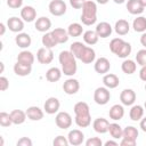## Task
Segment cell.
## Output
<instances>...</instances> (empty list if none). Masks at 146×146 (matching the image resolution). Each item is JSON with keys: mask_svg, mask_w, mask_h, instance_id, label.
Listing matches in <instances>:
<instances>
[{"mask_svg": "<svg viewBox=\"0 0 146 146\" xmlns=\"http://www.w3.org/2000/svg\"><path fill=\"white\" fill-rule=\"evenodd\" d=\"M80 89V83L76 79L70 78L63 83V90L67 95H75Z\"/></svg>", "mask_w": 146, "mask_h": 146, "instance_id": "8", "label": "cell"}, {"mask_svg": "<svg viewBox=\"0 0 146 146\" xmlns=\"http://www.w3.org/2000/svg\"><path fill=\"white\" fill-rule=\"evenodd\" d=\"M21 17L23 21L31 23L36 18V10L32 6H25L21 9Z\"/></svg>", "mask_w": 146, "mask_h": 146, "instance_id": "15", "label": "cell"}, {"mask_svg": "<svg viewBox=\"0 0 146 146\" xmlns=\"http://www.w3.org/2000/svg\"><path fill=\"white\" fill-rule=\"evenodd\" d=\"M15 42H16V44H17L19 48L26 49V48H29V47L31 46L32 39H31V36H30L27 33L21 32V33H18V34L15 36Z\"/></svg>", "mask_w": 146, "mask_h": 146, "instance_id": "20", "label": "cell"}, {"mask_svg": "<svg viewBox=\"0 0 146 146\" xmlns=\"http://www.w3.org/2000/svg\"><path fill=\"white\" fill-rule=\"evenodd\" d=\"M49 11L52 16H63L66 13V3L63 0H51L49 2Z\"/></svg>", "mask_w": 146, "mask_h": 146, "instance_id": "5", "label": "cell"}, {"mask_svg": "<svg viewBox=\"0 0 146 146\" xmlns=\"http://www.w3.org/2000/svg\"><path fill=\"white\" fill-rule=\"evenodd\" d=\"M34 27H35L36 31L42 32V33H46V32H48V31L50 30V27H51V21H50L48 17L41 16V17H39V18L35 21Z\"/></svg>", "mask_w": 146, "mask_h": 146, "instance_id": "17", "label": "cell"}, {"mask_svg": "<svg viewBox=\"0 0 146 146\" xmlns=\"http://www.w3.org/2000/svg\"><path fill=\"white\" fill-rule=\"evenodd\" d=\"M136 62L140 66H145L146 65V48L145 49H140V50L137 51V54H136Z\"/></svg>", "mask_w": 146, "mask_h": 146, "instance_id": "41", "label": "cell"}, {"mask_svg": "<svg viewBox=\"0 0 146 146\" xmlns=\"http://www.w3.org/2000/svg\"><path fill=\"white\" fill-rule=\"evenodd\" d=\"M111 145H113V146H117L119 143L115 141V140H107V141L105 143V146H111Z\"/></svg>", "mask_w": 146, "mask_h": 146, "instance_id": "52", "label": "cell"}, {"mask_svg": "<svg viewBox=\"0 0 146 146\" xmlns=\"http://www.w3.org/2000/svg\"><path fill=\"white\" fill-rule=\"evenodd\" d=\"M139 2L143 5V7H144V8H146V0H139Z\"/></svg>", "mask_w": 146, "mask_h": 146, "instance_id": "56", "label": "cell"}, {"mask_svg": "<svg viewBox=\"0 0 146 146\" xmlns=\"http://www.w3.org/2000/svg\"><path fill=\"white\" fill-rule=\"evenodd\" d=\"M41 42H42V46H43V47L50 48V49H52L54 47H56V46L58 44L51 32H46V33L42 35V38H41Z\"/></svg>", "mask_w": 146, "mask_h": 146, "instance_id": "32", "label": "cell"}, {"mask_svg": "<svg viewBox=\"0 0 146 146\" xmlns=\"http://www.w3.org/2000/svg\"><path fill=\"white\" fill-rule=\"evenodd\" d=\"M115 3H117V5H121V3H123L125 0H113Z\"/></svg>", "mask_w": 146, "mask_h": 146, "instance_id": "55", "label": "cell"}, {"mask_svg": "<svg viewBox=\"0 0 146 146\" xmlns=\"http://www.w3.org/2000/svg\"><path fill=\"white\" fill-rule=\"evenodd\" d=\"M120 145H121V146H135V145H136V143H135V141H131V140H128V139L122 138V140H121Z\"/></svg>", "mask_w": 146, "mask_h": 146, "instance_id": "49", "label": "cell"}, {"mask_svg": "<svg viewBox=\"0 0 146 146\" xmlns=\"http://www.w3.org/2000/svg\"><path fill=\"white\" fill-rule=\"evenodd\" d=\"M14 72L18 76H26L32 72V66L16 62V64H14Z\"/></svg>", "mask_w": 146, "mask_h": 146, "instance_id": "28", "label": "cell"}, {"mask_svg": "<svg viewBox=\"0 0 146 146\" xmlns=\"http://www.w3.org/2000/svg\"><path fill=\"white\" fill-rule=\"evenodd\" d=\"M74 113H75V123L80 128H87L91 123V115L89 105L86 102H78L74 105Z\"/></svg>", "mask_w": 146, "mask_h": 146, "instance_id": "2", "label": "cell"}, {"mask_svg": "<svg viewBox=\"0 0 146 146\" xmlns=\"http://www.w3.org/2000/svg\"><path fill=\"white\" fill-rule=\"evenodd\" d=\"M111 99L110 89L106 87H98L94 92V100L98 105H106Z\"/></svg>", "mask_w": 146, "mask_h": 146, "instance_id": "4", "label": "cell"}, {"mask_svg": "<svg viewBox=\"0 0 146 146\" xmlns=\"http://www.w3.org/2000/svg\"><path fill=\"white\" fill-rule=\"evenodd\" d=\"M26 115L30 120L32 121H40L41 119H43V111L38 107V106H30L26 110Z\"/></svg>", "mask_w": 146, "mask_h": 146, "instance_id": "22", "label": "cell"}, {"mask_svg": "<svg viewBox=\"0 0 146 146\" xmlns=\"http://www.w3.org/2000/svg\"><path fill=\"white\" fill-rule=\"evenodd\" d=\"M0 65H1V73H2L5 70V65H3V63H0Z\"/></svg>", "mask_w": 146, "mask_h": 146, "instance_id": "57", "label": "cell"}, {"mask_svg": "<svg viewBox=\"0 0 146 146\" xmlns=\"http://www.w3.org/2000/svg\"><path fill=\"white\" fill-rule=\"evenodd\" d=\"M10 117H11V121H13V124H22L25 122L27 115H26V112L22 111V110H14L10 112Z\"/></svg>", "mask_w": 146, "mask_h": 146, "instance_id": "25", "label": "cell"}, {"mask_svg": "<svg viewBox=\"0 0 146 146\" xmlns=\"http://www.w3.org/2000/svg\"><path fill=\"white\" fill-rule=\"evenodd\" d=\"M132 27L136 32L144 33L146 31V17L138 16L137 18H135L133 22H132Z\"/></svg>", "mask_w": 146, "mask_h": 146, "instance_id": "36", "label": "cell"}, {"mask_svg": "<svg viewBox=\"0 0 146 146\" xmlns=\"http://www.w3.org/2000/svg\"><path fill=\"white\" fill-rule=\"evenodd\" d=\"M17 62L32 66V64L34 63V55L29 50H23L17 55Z\"/></svg>", "mask_w": 146, "mask_h": 146, "instance_id": "27", "label": "cell"}, {"mask_svg": "<svg viewBox=\"0 0 146 146\" xmlns=\"http://www.w3.org/2000/svg\"><path fill=\"white\" fill-rule=\"evenodd\" d=\"M86 145L87 146H102L103 141L99 137H91L86 141Z\"/></svg>", "mask_w": 146, "mask_h": 146, "instance_id": "43", "label": "cell"}, {"mask_svg": "<svg viewBox=\"0 0 146 146\" xmlns=\"http://www.w3.org/2000/svg\"><path fill=\"white\" fill-rule=\"evenodd\" d=\"M9 88V81L6 76H0V90L6 91Z\"/></svg>", "mask_w": 146, "mask_h": 146, "instance_id": "46", "label": "cell"}, {"mask_svg": "<svg viewBox=\"0 0 146 146\" xmlns=\"http://www.w3.org/2000/svg\"><path fill=\"white\" fill-rule=\"evenodd\" d=\"M145 90H146V84H145Z\"/></svg>", "mask_w": 146, "mask_h": 146, "instance_id": "60", "label": "cell"}, {"mask_svg": "<svg viewBox=\"0 0 146 146\" xmlns=\"http://www.w3.org/2000/svg\"><path fill=\"white\" fill-rule=\"evenodd\" d=\"M79 59L82 63H84V64H91L96 59V52H95V50L91 47L84 46V48H83V50H82Z\"/></svg>", "mask_w": 146, "mask_h": 146, "instance_id": "14", "label": "cell"}, {"mask_svg": "<svg viewBox=\"0 0 146 146\" xmlns=\"http://www.w3.org/2000/svg\"><path fill=\"white\" fill-rule=\"evenodd\" d=\"M55 122L59 129L65 130L72 125V116L67 112H58L55 117Z\"/></svg>", "mask_w": 146, "mask_h": 146, "instance_id": "6", "label": "cell"}, {"mask_svg": "<svg viewBox=\"0 0 146 146\" xmlns=\"http://www.w3.org/2000/svg\"><path fill=\"white\" fill-rule=\"evenodd\" d=\"M140 43H141L143 47L146 48V31H145V32L141 34V36H140Z\"/></svg>", "mask_w": 146, "mask_h": 146, "instance_id": "51", "label": "cell"}, {"mask_svg": "<svg viewBox=\"0 0 146 146\" xmlns=\"http://www.w3.org/2000/svg\"><path fill=\"white\" fill-rule=\"evenodd\" d=\"M108 127H110V122L104 117H97L92 123L94 130L98 133H106L108 131Z\"/></svg>", "mask_w": 146, "mask_h": 146, "instance_id": "18", "label": "cell"}, {"mask_svg": "<svg viewBox=\"0 0 146 146\" xmlns=\"http://www.w3.org/2000/svg\"><path fill=\"white\" fill-rule=\"evenodd\" d=\"M127 9L131 15H140L144 11L143 5L139 2V0H128L127 2Z\"/></svg>", "mask_w": 146, "mask_h": 146, "instance_id": "23", "label": "cell"}, {"mask_svg": "<svg viewBox=\"0 0 146 146\" xmlns=\"http://www.w3.org/2000/svg\"><path fill=\"white\" fill-rule=\"evenodd\" d=\"M110 0H97V2L98 3H100V5H105V3H107Z\"/></svg>", "mask_w": 146, "mask_h": 146, "instance_id": "54", "label": "cell"}, {"mask_svg": "<svg viewBox=\"0 0 146 146\" xmlns=\"http://www.w3.org/2000/svg\"><path fill=\"white\" fill-rule=\"evenodd\" d=\"M103 83L106 88L108 89H114L119 86L120 83V79L116 74H113V73H106L104 74V78H103Z\"/></svg>", "mask_w": 146, "mask_h": 146, "instance_id": "19", "label": "cell"}, {"mask_svg": "<svg viewBox=\"0 0 146 146\" xmlns=\"http://www.w3.org/2000/svg\"><path fill=\"white\" fill-rule=\"evenodd\" d=\"M70 143H68V139L62 135L57 136L54 140H52V145L54 146H67Z\"/></svg>", "mask_w": 146, "mask_h": 146, "instance_id": "42", "label": "cell"}, {"mask_svg": "<svg viewBox=\"0 0 146 146\" xmlns=\"http://www.w3.org/2000/svg\"><path fill=\"white\" fill-rule=\"evenodd\" d=\"M81 22L83 25L90 26L97 22V5L94 1L87 0L82 6V14H81Z\"/></svg>", "mask_w": 146, "mask_h": 146, "instance_id": "3", "label": "cell"}, {"mask_svg": "<svg viewBox=\"0 0 146 146\" xmlns=\"http://www.w3.org/2000/svg\"><path fill=\"white\" fill-rule=\"evenodd\" d=\"M16 145L17 146H32V140L27 137H22L21 139L17 140Z\"/></svg>", "mask_w": 146, "mask_h": 146, "instance_id": "45", "label": "cell"}, {"mask_svg": "<svg viewBox=\"0 0 146 146\" xmlns=\"http://www.w3.org/2000/svg\"><path fill=\"white\" fill-rule=\"evenodd\" d=\"M67 33L70 36H73V38L80 36L83 33V27L80 23H72L67 27Z\"/></svg>", "mask_w": 146, "mask_h": 146, "instance_id": "37", "label": "cell"}, {"mask_svg": "<svg viewBox=\"0 0 146 146\" xmlns=\"http://www.w3.org/2000/svg\"><path fill=\"white\" fill-rule=\"evenodd\" d=\"M138 135H139V132H138L137 128H135L132 125H128V127H125L123 129V136H122V138L136 143L137 141V138H138Z\"/></svg>", "mask_w": 146, "mask_h": 146, "instance_id": "30", "label": "cell"}, {"mask_svg": "<svg viewBox=\"0 0 146 146\" xmlns=\"http://www.w3.org/2000/svg\"><path fill=\"white\" fill-rule=\"evenodd\" d=\"M121 70L125 74H133L137 70V64L132 59H124L121 64Z\"/></svg>", "mask_w": 146, "mask_h": 146, "instance_id": "35", "label": "cell"}, {"mask_svg": "<svg viewBox=\"0 0 146 146\" xmlns=\"http://www.w3.org/2000/svg\"><path fill=\"white\" fill-rule=\"evenodd\" d=\"M60 107V103L56 97H49L43 105V110L47 114H55L58 112Z\"/></svg>", "mask_w": 146, "mask_h": 146, "instance_id": "12", "label": "cell"}, {"mask_svg": "<svg viewBox=\"0 0 146 146\" xmlns=\"http://www.w3.org/2000/svg\"><path fill=\"white\" fill-rule=\"evenodd\" d=\"M108 115H110V119H112V120H114V121L121 120V119L124 116V108H123V106H122V105H119V104L113 105V106L110 108Z\"/></svg>", "mask_w": 146, "mask_h": 146, "instance_id": "24", "label": "cell"}, {"mask_svg": "<svg viewBox=\"0 0 146 146\" xmlns=\"http://www.w3.org/2000/svg\"><path fill=\"white\" fill-rule=\"evenodd\" d=\"M5 32H6V26H5L3 23H1V24H0V35H3Z\"/></svg>", "mask_w": 146, "mask_h": 146, "instance_id": "53", "label": "cell"}, {"mask_svg": "<svg viewBox=\"0 0 146 146\" xmlns=\"http://www.w3.org/2000/svg\"><path fill=\"white\" fill-rule=\"evenodd\" d=\"M0 146H3V138L0 137Z\"/></svg>", "mask_w": 146, "mask_h": 146, "instance_id": "58", "label": "cell"}, {"mask_svg": "<svg viewBox=\"0 0 146 146\" xmlns=\"http://www.w3.org/2000/svg\"><path fill=\"white\" fill-rule=\"evenodd\" d=\"M98 39H99V36H98V34H97L96 31L88 30V31L83 32V41H84L87 44H89V46L96 44V43L98 42Z\"/></svg>", "mask_w": 146, "mask_h": 146, "instance_id": "34", "label": "cell"}, {"mask_svg": "<svg viewBox=\"0 0 146 146\" xmlns=\"http://www.w3.org/2000/svg\"><path fill=\"white\" fill-rule=\"evenodd\" d=\"M51 33H52V35H54V38L56 39V41H57L58 44H59V43H65V42L68 41L70 35H68V33H67V30H65V29L56 27V29H54V30L51 31Z\"/></svg>", "mask_w": 146, "mask_h": 146, "instance_id": "21", "label": "cell"}, {"mask_svg": "<svg viewBox=\"0 0 146 146\" xmlns=\"http://www.w3.org/2000/svg\"><path fill=\"white\" fill-rule=\"evenodd\" d=\"M144 107L140 105H133L129 112V116L132 121H140L144 117Z\"/></svg>", "mask_w": 146, "mask_h": 146, "instance_id": "31", "label": "cell"}, {"mask_svg": "<svg viewBox=\"0 0 146 146\" xmlns=\"http://www.w3.org/2000/svg\"><path fill=\"white\" fill-rule=\"evenodd\" d=\"M131 50H132V48H131V44L129 43V42H127V41H124L123 42V44L120 47V49L116 51V56L117 57H120V58H127L130 54H131Z\"/></svg>", "mask_w": 146, "mask_h": 146, "instance_id": "38", "label": "cell"}, {"mask_svg": "<svg viewBox=\"0 0 146 146\" xmlns=\"http://www.w3.org/2000/svg\"><path fill=\"white\" fill-rule=\"evenodd\" d=\"M140 129L144 131V132H146V117H143L141 120H140Z\"/></svg>", "mask_w": 146, "mask_h": 146, "instance_id": "50", "label": "cell"}, {"mask_svg": "<svg viewBox=\"0 0 146 146\" xmlns=\"http://www.w3.org/2000/svg\"><path fill=\"white\" fill-rule=\"evenodd\" d=\"M67 139H68V143L70 145H73V146H79L83 143L84 140V135L81 130L79 129H73L68 132L67 135Z\"/></svg>", "mask_w": 146, "mask_h": 146, "instance_id": "9", "label": "cell"}, {"mask_svg": "<svg viewBox=\"0 0 146 146\" xmlns=\"http://www.w3.org/2000/svg\"><path fill=\"white\" fill-rule=\"evenodd\" d=\"M108 132L112 138L114 139H122L123 136V129L119 123H110Z\"/></svg>", "mask_w": 146, "mask_h": 146, "instance_id": "33", "label": "cell"}, {"mask_svg": "<svg viewBox=\"0 0 146 146\" xmlns=\"http://www.w3.org/2000/svg\"><path fill=\"white\" fill-rule=\"evenodd\" d=\"M7 27L11 31V32H15V33H21L24 29V22L22 18H18V17H10L8 18L7 21Z\"/></svg>", "mask_w": 146, "mask_h": 146, "instance_id": "13", "label": "cell"}, {"mask_svg": "<svg viewBox=\"0 0 146 146\" xmlns=\"http://www.w3.org/2000/svg\"><path fill=\"white\" fill-rule=\"evenodd\" d=\"M86 1H87V0H70V5H71L74 9H81Z\"/></svg>", "mask_w": 146, "mask_h": 146, "instance_id": "47", "label": "cell"}, {"mask_svg": "<svg viewBox=\"0 0 146 146\" xmlns=\"http://www.w3.org/2000/svg\"><path fill=\"white\" fill-rule=\"evenodd\" d=\"M123 42H124V40L121 39V38H114V39H112L111 42H110V50L115 55L116 51L120 49V47L123 44Z\"/></svg>", "mask_w": 146, "mask_h": 146, "instance_id": "39", "label": "cell"}, {"mask_svg": "<svg viewBox=\"0 0 146 146\" xmlns=\"http://www.w3.org/2000/svg\"><path fill=\"white\" fill-rule=\"evenodd\" d=\"M36 59L40 64H50L54 59V52L50 48L42 47L36 52Z\"/></svg>", "mask_w": 146, "mask_h": 146, "instance_id": "7", "label": "cell"}, {"mask_svg": "<svg viewBox=\"0 0 146 146\" xmlns=\"http://www.w3.org/2000/svg\"><path fill=\"white\" fill-rule=\"evenodd\" d=\"M10 124H13L11 117H10V113H6V112H1L0 113V125L1 127H9Z\"/></svg>", "mask_w": 146, "mask_h": 146, "instance_id": "40", "label": "cell"}, {"mask_svg": "<svg viewBox=\"0 0 146 146\" xmlns=\"http://www.w3.org/2000/svg\"><path fill=\"white\" fill-rule=\"evenodd\" d=\"M23 5V0H7V6L13 9H18Z\"/></svg>", "mask_w": 146, "mask_h": 146, "instance_id": "44", "label": "cell"}, {"mask_svg": "<svg viewBox=\"0 0 146 146\" xmlns=\"http://www.w3.org/2000/svg\"><path fill=\"white\" fill-rule=\"evenodd\" d=\"M95 31L97 32V34H98L99 38L105 39V38H108L112 34V31L113 30H112V26H111L110 23H107V22H100V23L97 24Z\"/></svg>", "mask_w": 146, "mask_h": 146, "instance_id": "16", "label": "cell"}, {"mask_svg": "<svg viewBox=\"0 0 146 146\" xmlns=\"http://www.w3.org/2000/svg\"><path fill=\"white\" fill-rule=\"evenodd\" d=\"M144 107H145V110H146V102H145V105H144Z\"/></svg>", "mask_w": 146, "mask_h": 146, "instance_id": "59", "label": "cell"}, {"mask_svg": "<svg viewBox=\"0 0 146 146\" xmlns=\"http://www.w3.org/2000/svg\"><path fill=\"white\" fill-rule=\"evenodd\" d=\"M62 70H59L58 67H50L47 72H46V79L49 81V82H57L60 80L62 78Z\"/></svg>", "mask_w": 146, "mask_h": 146, "instance_id": "29", "label": "cell"}, {"mask_svg": "<svg viewBox=\"0 0 146 146\" xmlns=\"http://www.w3.org/2000/svg\"><path fill=\"white\" fill-rule=\"evenodd\" d=\"M120 100L125 106H131L136 102V92L132 89H123L120 94Z\"/></svg>", "mask_w": 146, "mask_h": 146, "instance_id": "11", "label": "cell"}, {"mask_svg": "<svg viewBox=\"0 0 146 146\" xmlns=\"http://www.w3.org/2000/svg\"><path fill=\"white\" fill-rule=\"evenodd\" d=\"M114 30H115V32L119 35H125L130 31V25H129L128 21H125V19H119V21L115 22Z\"/></svg>", "mask_w": 146, "mask_h": 146, "instance_id": "26", "label": "cell"}, {"mask_svg": "<svg viewBox=\"0 0 146 146\" xmlns=\"http://www.w3.org/2000/svg\"><path fill=\"white\" fill-rule=\"evenodd\" d=\"M94 68L99 74H106L111 68V63L106 57H99L94 64Z\"/></svg>", "mask_w": 146, "mask_h": 146, "instance_id": "10", "label": "cell"}, {"mask_svg": "<svg viewBox=\"0 0 146 146\" xmlns=\"http://www.w3.org/2000/svg\"><path fill=\"white\" fill-rule=\"evenodd\" d=\"M59 64L62 66V72L66 76H73L76 73L78 64H76V57L72 54L71 50H63L60 51L58 56Z\"/></svg>", "mask_w": 146, "mask_h": 146, "instance_id": "1", "label": "cell"}, {"mask_svg": "<svg viewBox=\"0 0 146 146\" xmlns=\"http://www.w3.org/2000/svg\"><path fill=\"white\" fill-rule=\"evenodd\" d=\"M139 78H140V80H143L144 82H146V65L145 66H141V68L139 71Z\"/></svg>", "mask_w": 146, "mask_h": 146, "instance_id": "48", "label": "cell"}]
</instances>
